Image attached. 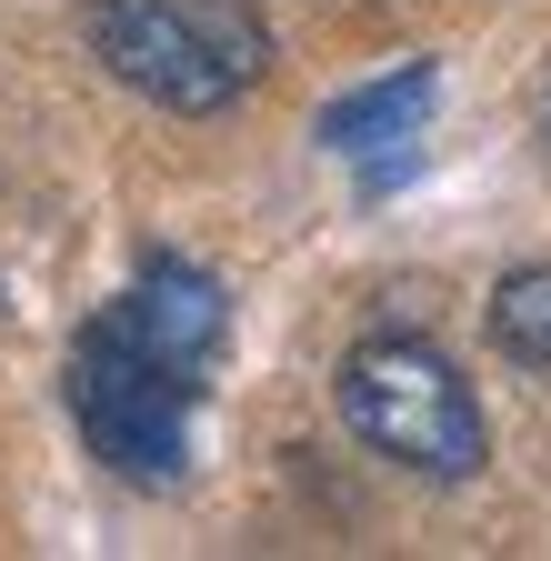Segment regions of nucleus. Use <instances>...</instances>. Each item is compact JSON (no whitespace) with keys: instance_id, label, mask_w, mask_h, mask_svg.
<instances>
[{"instance_id":"nucleus-4","label":"nucleus","mask_w":551,"mask_h":561,"mask_svg":"<svg viewBox=\"0 0 551 561\" xmlns=\"http://www.w3.org/2000/svg\"><path fill=\"white\" fill-rule=\"evenodd\" d=\"M432 60H401V70H381L371 91H341V101H321V151H341V161H371V151H391V140H411L422 130V111H432Z\"/></svg>"},{"instance_id":"nucleus-3","label":"nucleus","mask_w":551,"mask_h":561,"mask_svg":"<svg viewBox=\"0 0 551 561\" xmlns=\"http://www.w3.org/2000/svg\"><path fill=\"white\" fill-rule=\"evenodd\" d=\"M91 50L161 111H231L261 70L271 31L251 0H91Z\"/></svg>"},{"instance_id":"nucleus-1","label":"nucleus","mask_w":551,"mask_h":561,"mask_svg":"<svg viewBox=\"0 0 551 561\" xmlns=\"http://www.w3.org/2000/svg\"><path fill=\"white\" fill-rule=\"evenodd\" d=\"M231 341V301L200 261H141L130 291H111L71 341V421L91 461L120 481H181L191 411L211 391V362Z\"/></svg>"},{"instance_id":"nucleus-2","label":"nucleus","mask_w":551,"mask_h":561,"mask_svg":"<svg viewBox=\"0 0 551 561\" xmlns=\"http://www.w3.org/2000/svg\"><path fill=\"white\" fill-rule=\"evenodd\" d=\"M341 421H352L381 461L422 471V481H471L481 461H492L481 391L422 331H371V341L341 351Z\"/></svg>"},{"instance_id":"nucleus-5","label":"nucleus","mask_w":551,"mask_h":561,"mask_svg":"<svg viewBox=\"0 0 551 561\" xmlns=\"http://www.w3.org/2000/svg\"><path fill=\"white\" fill-rule=\"evenodd\" d=\"M492 341L512 351V362H531V371H551V261H531V271H512L502 291H492Z\"/></svg>"}]
</instances>
